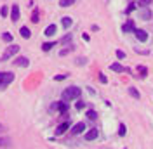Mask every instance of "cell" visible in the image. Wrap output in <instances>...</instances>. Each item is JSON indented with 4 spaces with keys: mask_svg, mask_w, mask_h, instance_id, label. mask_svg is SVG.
Wrapping results in <instances>:
<instances>
[{
    "mask_svg": "<svg viewBox=\"0 0 153 149\" xmlns=\"http://www.w3.org/2000/svg\"><path fill=\"white\" fill-rule=\"evenodd\" d=\"M153 0H139V5H143V7H146V5H150Z\"/></svg>",
    "mask_w": 153,
    "mask_h": 149,
    "instance_id": "cell-24",
    "label": "cell"
},
{
    "mask_svg": "<svg viewBox=\"0 0 153 149\" xmlns=\"http://www.w3.org/2000/svg\"><path fill=\"white\" fill-rule=\"evenodd\" d=\"M110 69H111V71H115V73H124V71H127V68H124V66L118 64V63L110 64Z\"/></svg>",
    "mask_w": 153,
    "mask_h": 149,
    "instance_id": "cell-7",
    "label": "cell"
},
{
    "mask_svg": "<svg viewBox=\"0 0 153 149\" xmlns=\"http://www.w3.org/2000/svg\"><path fill=\"white\" fill-rule=\"evenodd\" d=\"M75 4V0H59V5L61 7H71Z\"/></svg>",
    "mask_w": 153,
    "mask_h": 149,
    "instance_id": "cell-18",
    "label": "cell"
},
{
    "mask_svg": "<svg viewBox=\"0 0 153 149\" xmlns=\"http://www.w3.org/2000/svg\"><path fill=\"white\" fill-rule=\"evenodd\" d=\"M97 135H99V130L92 128V130H89L85 134V140H94V139H97Z\"/></svg>",
    "mask_w": 153,
    "mask_h": 149,
    "instance_id": "cell-9",
    "label": "cell"
},
{
    "mask_svg": "<svg viewBox=\"0 0 153 149\" xmlns=\"http://www.w3.org/2000/svg\"><path fill=\"white\" fill-rule=\"evenodd\" d=\"M84 108H85V104L82 103V101H78V103H76V109H84Z\"/></svg>",
    "mask_w": 153,
    "mask_h": 149,
    "instance_id": "cell-29",
    "label": "cell"
},
{
    "mask_svg": "<svg viewBox=\"0 0 153 149\" xmlns=\"http://www.w3.org/2000/svg\"><path fill=\"white\" fill-rule=\"evenodd\" d=\"M136 9V4H129V7H127V12H132Z\"/></svg>",
    "mask_w": 153,
    "mask_h": 149,
    "instance_id": "cell-31",
    "label": "cell"
},
{
    "mask_svg": "<svg viewBox=\"0 0 153 149\" xmlns=\"http://www.w3.org/2000/svg\"><path fill=\"white\" fill-rule=\"evenodd\" d=\"M70 50H71V47H70V49H65V50H61L59 54H61V56H66V54H68V52H70Z\"/></svg>",
    "mask_w": 153,
    "mask_h": 149,
    "instance_id": "cell-33",
    "label": "cell"
},
{
    "mask_svg": "<svg viewBox=\"0 0 153 149\" xmlns=\"http://www.w3.org/2000/svg\"><path fill=\"white\" fill-rule=\"evenodd\" d=\"M19 33H21V37L25 38V40H28V38L31 37V33H30V30L26 28V26H23V28L19 30Z\"/></svg>",
    "mask_w": 153,
    "mask_h": 149,
    "instance_id": "cell-14",
    "label": "cell"
},
{
    "mask_svg": "<svg viewBox=\"0 0 153 149\" xmlns=\"http://www.w3.org/2000/svg\"><path fill=\"white\" fill-rule=\"evenodd\" d=\"M7 14H9V7H7V5H4V7L0 9V16H2V18H5Z\"/></svg>",
    "mask_w": 153,
    "mask_h": 149,
    "instance_id": "cell-22",
    "label": "cell"
},
{
    "mask_svg": "<svg viewBox=\"0 0 153 149\" xmlns=\"http://www.w3.org/2000/svg\"><path fill=\"white\" fill-rule=\"evenodd\" d=\"M10 146V139L9 137H0V148H9Z\"/></svg>",
    "mask_w": 153,
    "mask_h": 149,
    "instance_id": "cell-15",
    "label": "cell"
},
{
    "mask_svg": "<svg viewBox=\"0 0 153 149\" xmlns=\"http://www.w3.org/2000/svg\"><path fill=\"white\" fill-rule=\"evenodd\" d=\"M80 94H82V90L78 89V87H68V89H65L63 90V101H73V99H78L80 97Z\"/></svg>",
    "mask_w": 153,
    "mask_h": 149,
    "instance_id": "cell-1",
    "label": "cell"
},
{
    "mask_svg": "<svg viewBox=\"0 0 153 149\" xmlns=\"http://www.w3.org/2000/svg\"><path fill=\"white\" fill-rule=\"evenodd\" d=\"M31 21H33V23H38V10H33V14H31Z\"/></svg>",
    "mask_w": 153,
    "mask_h": 149,
    "instance_id": "cell-23",
    "label": "cell"
},
{
    "mask_svg": "<svg viewBox=\"0 0 153 149\" xmlns=\"http://www.w3.org/2000/svg\"><path fill=\"white\" fill-rule=\"evenodd\" d=\"M66 76L68 74H57V76H54V80H56V82H61V80H65Z\"/></svg>",
    "mask_w": 153,
    "mask_h": 149,
    "instance_id": "cell-25",
    "label": "cell"
},
{
    "mask_svg": "<svg viewBox=\"0 0 153 149\" xmlns=\"http://www.w3.org/2000/svg\"><path fill=\"white\" fill-rule=\"evenodd\" d=\"M68 128H70V123H68V121H66V123H61V125L56 128V135H63Z\"/></svg>",
    "mask_w": 153,
    "mask_h": 149,
    "instance_id": "cell-10",
    "label": "cell"
},
{
    "mask_svg": "<svg viewBox=\"0 0 153 149\" xmlns=\"http://www.w3.org/2000/svg\"><path fill=\"white\" fill-rule=\"evenodd\" d=\"M0 130H2V125H0Z\"/></svg>",
    "mask_w": 153,
    "mask_h": 149,
    "instance_id": "cell-34",
    "label": "cell"
},
{
    "mask_svg": "<svg viewBox=\"0 0 153 149\" xmlns=\"http://www.w3.org/2000/svg\"><path fill=\"white\" fill-rule=\"evenodd\" d=\"M134 33H136V38H137L139 42H146V40H148V33H146L144 30H134Z\"/></svg>",
    "mask_w": 153,
    "mask_h": 149,
    "instance_id": "cell-6",
    "label": "cell"
},
{
    "mask_svg": "<svg viewBox=\"0 0 153 149\" xmlns=\"http://www.w3.org/2000/svg\"><path fill=\"white\" fill-rule=\"evenodd\" d=\"M137 69H139V73H141V76H146V68H143V66H139Z\"/></svg>",
    "mask_w": 153,
    "mask_h": 149,
    "instance_id": "cell-28",
    "label": "cell"
},
{
    "mask_svg": "<svg viewBox=\"0 0 153 149\" xmlns=\"http://www.w3.org/2000/svg\"><path fill=\"white\" fill-rule=\"evenodd\" d=\"M54 45H56L54 42H45V44L42 45V50H44V52H49V50H51V49H52Z\"/></svg>",
    "mask_w": 153,
    "mask_h": 149,
    "instance_id": "cell-19",
    "label": "cell"
},
{
    "mask_svg": "<svg viewBox=\"0 0 153 149\" xmlns=\"http://www.w3.org/2000/svg\"><path fill=\"white\" fill-rule=\"evenodd\" d=\"M71 23H73V21H71V18H63L61 19V24H63V28H70V26H71Z\"/></svg>",
    "mask_w": 153,
    "mask_h": 149,
    "instance_id": "cell-17",
    "label": "cell"
},
{
    "mask_svg": "<svg viewBox=\"0 0 153 149\" xmlns=\"http://www.w3.org/2000/svg\"><path fill=\"white\" fill-rule=\"evenodd\" d=\"M84 130H85V123H82V121L71 127V134H73V135H78V134H82Z\"/></svg>",
    "mask_w": 153,
    "mask_h": 149,
    "instance_id": "cell-4",
    "label": "cell"
},
{
    "mask_svg": "<svg viewBox=\"0 0 153 149\" xmlns=\"http://www.w3.org/2000/svg\"><path fill=\"white\" fill-rule=\"evenodd\" d=\"M14 82V73L10 71H0V90H5Z\"/></svg>",
    "mask_w": 153,
    "mask_h": 149,
    "instance_id": "cell-2",
    "label": "cell"
},
{
    "mask_svg": "<svg viewBox=\"0 0 153 149\" xmlns=\"http://www.w3.org/2000/svg\"><path fill=\"white\" fill-rule=\"evenodd\" d=\"M134 30L136 28H134V21L132 19H129L124 26H122V31H124V33H127V31H134Z\"/></svg>",
    "mask_w": 153,
    "mask_h": 149,
    "instance_id": "cell-12",
    "label": "cell"
},
{
    "mask_svg": "<svg viewBox=\"0 0 153 149\" xmlns=\"http://www.w3.org/2000/svg\"><path fill=\"white\" fill-rule=\"evenodd\" d=\"M56 31H57V26H56V24H49L47 28H45V31H44V35H47V37H52Z\"/></svg>",
    "mask_w": 153,
    "mask_h": 149,
    "instance_id": "cell-13",
    "label": "cell"
},
{
    "mask_svg": "<svg viewBox=\"0 0 153 149\" xmlns=\"http://www.w3.org/2000/svg\"><path fill=\"white\" fill-rule=\"evenodd\" d=\"M87 118H89V120H96V118H97V113L92 111V109H91V111H87Z\"/></svg>",
    "mask_w": 153,
    "mask_h": 149,
    "instance_id": "cell-21",
    "label": "cell"
},
{
    "mask_svg": "<svg viewBox=\"0 0 153 149\" xmlns=\"http://www.w3.org/2000/svg\"><path fill=\"white\" fill-rule=\"evenodd\" d=\"M129 94L132 95L134 99H141V94L137 92V89H136V87H129Z\"/></svg>",
    "mask_w": 153,
    "mask_h": 149,
    "instance_id": "cell-16",
    "label": "cell"
},
{
    "mask_svg": "<svg viewBox=\"0 0 153 149\" xmlns=\"http://www.w3.org/2000/svg\"><path fill=\"white\" fill-rule=\"evenodd\" d=\"M87 59H84V57H80V59H76V64H85Z\"/></svg>",
    "mask_w": 153,
    "mask_h": 149,
    "instance_id": "cell-32",
    "label": "cell"
},
{
    "mask_svg": "<svg viewBox=\"0 0 153 149\" xmlns=\"http://www.w3.org/2000/svg\"><path fill=\"white\" fill-rule=\"evenodd\" d=\"M19 52V45H10V47H7V50L4 52V56H2V61H9V57H12V56H16Z\"/></svg>",
    "mask_w": 153,
    "mask_h": 149,
    "instance_id": "cell-3",
    "label": "cell"
},
{
    "mask_svg": "<svg viewBox=\"0 0 153 149\" xmlns=\"http://www.w3.org/2000/svg\"><path fill=\"white\" fill-rule=\"evenodd\" d=\"M14 64L21 66V68H26V66H30V61L26 59V57H18V59L14 61Z\"/></svg>",
    "mask_w": 153,
    "mask_h": 149,
    "instance_id": "cell-11",
    "label": "cell"
},
{
    "mask_svg": "<svg viewBox=\"0 0 153 149\" xmlns=\"http://www.w3.org/2000/svg\"><path fill=\"white\" fill-rule=\"evenodd\" d=\"M99 82H101V83H106V82H108V78H106L103 73H99Z\"/></svg>",
    "mask_w": 153,
    "mask_h": 149,
    "instance_id": "cell-26",
    "label": "cell"
},
{
    "mask_svg": "<svg viewBox=\"0 0 153 149\" xmlns=\"http://www.w3.org/2000/svg\"><path fill=\"white\" fill-rule=\"evenodd\" d=\"M2 38H4V42H7V44H10V42H12V35H10V33H7V31L2 35Z\"/></svg>",
    "mask_w": 153,
    "mask_h": 149,
    "instance_id": "cell-20",
    "label": "cell"
},
{
    "mask_svg": "<svg viewBox=\"0 0 153 149\" xmlns=\"http://www.w3.org/2000/svg\"><path fill=\"white\" fill-rule=\"evenodd\" d=\"M118 134H120L122 137L125 135V125H120V128H118Z\"/></svg>",
    "mask_w": 153,
    "mask_h": 149,
    "instance_id": "cell-27",
    "label": "cell"
},
{
    "mask_svg": "<svg viewBox=\"0 0 153 149\" xmlns=\"http://www.w3.org/2000/svg\"><path fill=\"white\" fill-rule=\"evenodd\" d=\"M117 57H118V59H124V57H125V54L122 52V50H117Z\"/></svg>",
    "mask_w": 153,
    "mask_h": 149,
    "instance_id": "cell-30",
    "label": "cell"
},
{
    "mask_svg": "<svg viewBox=\"0 0 153 149\" xmlns=\"http://www.w3.org/2000/svg\"><path fill=\"white\" fill-rule=\"evenodd\" d=\"M141 19H144V21L152 19V10L148 9V7H141Z\"/></svg>",
    "mask_w": 153,
    "mask_h": 149,
    "instance_id": "cell-8",
    "label": "cell"
},
{
    "mask_svg": "<svg viewBox=\"0 0 153 149\" xmlns=\"http://www.w3.org/2000/svg\"><path fill=\"white\" fill-rule=\"evenodd\" d=\"M18 19H19V5H12L10 7V21L16 23Z\"/></svg>",
    "mask_w": 153,
    "mask_h": 149,
    "instance_id": "cell-5",
    "label": "cell"
}]
</instances>
